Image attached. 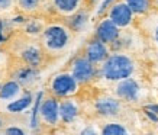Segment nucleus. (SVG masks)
Listing matches in <instances>:
<instances>
[{"mask_svg":"<svg viewBox=\"0 0 158 135\" xmlns=\"http://www.w3.org/2000/svg\"><path fill=\"white\" fill-rule=\"evenodd\" d=\"M74 32L73 28L64 22H47L42 34L39 36V42L44 51L49 57H58L65 53L73 44Z\"/></svg>","mask_w":158,"mask_h":135,"instance_id":"obj_1","label":"nucleus"},{"mask_svg":"<svg viewBox=\"0 0 158 135\" xmlns=\"http://www.w3.org/2000/svg\"><path fill=\"white\" fill-rule=\"evenodd\" d=\"M138 70V64L129 53L112 51L110 55L99 65L97 77L109 83H116L123 78L132 77Z\"/></svg>","mask_w":158,"mask_h":135,"instance_id":"obj_2","label":"nucleus"},{"mask_svg":"<svg viewBox=\"0 0 158 135\" xmlns=\"http://www.w3.org/2000/svg\"><path fill=\"white\" fill-rule=\"evenodd\" d=\"M112 93L126 105H141L147 99L148 90L139 78L132 76L113 83Z\"/></svg>","mask_w":158,"mask_h":135,"instance_id":"obj_3","label":"nucleus"},{"mask_svg":"<svg viewBox=\"0 0 158 135\" xmlns=\"http://www.w3.org/2000/svg\"><path fill=\"white\" fill-rule=\"evenodd\" d=\"M15 55L20 60L23 67H29L35 70V68L41 67V64L44 63V58H45L47 54L44 51L39 39L26 36L15 48Z\"/></svg>","mask_w":158,"mask_h":135,"instance_id":"obj_4","label":"nucleus"},{"mask_svg":"<svg viewBox=\"0 0 158 135\" xmlns=\"http://www.w3.org/2000/svg\"><path fill=\"white\" fill-rule=\"evenodd\" d=\"M80 83L77 82V78L68 71H60L55 73L48 82V93L58 99L64 97H73L76 96L80 90Z\"/></svg>","mask_w":158,"mask_h":135,"instance_id":"obj_5","label":"nucleus"},{"mask_svg":"<svg viewBox=\"0 0 158 135\" xmlns=\"http://www.w3.org/2000/svg\"><path fill=\"white\" fill-rule=\"evenodd\" d=\"M38 116L41 124L48 128H54L61 124L60 118V99L48 93L41 100V105L38 108Z\"/></svg>","mask_w":158,"mask_h":135,"instance_id":"obj_6","label":"nucleus"},{"mask_svg":"<svg viewBox=\"0 0 158 135\" xmlns=\"http://www.w3.org/2000/svg\"><path fill=\"white\" fill-rule=\"evenodd\" d=\"M68 71L77 78V82L80 83V84H87V83L93 82L97 77L99 67H97L96 64L91 63L84 54H81V55H77L70 63Z\"/></svg>","mask_w":158,"mask_h":135,"instance_id":"obj_7","label":"nucleus"},{"mask_svg":"<svg viewBox=\"0 0 158 135\" xmlns=\"http://www.w3.org/2000/svg\"><path fill=\"white\" fill-rule=\"evenodd\" d=\"M125 105L126 103H123L119 97H116L112 93V95H105V96L97 97L94 102V109H96L97 115L102 118L115 119L122 113Z\"/></svg>","mask_w":158,"mask_h":135,"instance_id":"obj_8","label":"nucleus"},{"mask_svg":"<svg viewBox=\"0 0 158 135\" xmlns=\"http://www.w3.org/2000/svg\"><path fill=\"white\" fill-rule=\"evenodd\" d=\"M106 16L113 20L120 29H128L134 25L136 15L134 13V10L131 9L129 6L126 5L125 0H119V2H115L113 5H110Z\"/></svg>","mask_w":158,"mask_h":135,"instance_id":"obj_9","label":"nucleus"},{"mask_svg":"<svg viewBox=\"0 0 158 135\" xmlns=\"http://www.w3.org/2000/svg\"><path fill=\"white\" fill-rule=\"evenodd\" d=\"M110 53H112L110 45L105 44L103 41L96 38V36H93L90 41H87L86 47L83 49V54H84L93 64H96L97 67L105 61L106 58L109 57Z\"/></svg>","mask_w":158,"mask_h":135,"instance_id":"obj_10","label":"nucleus"},{"mask_svg":"<svg viewBox=\"0 0 158 135\" xmlns=\"http://www.w3.org/2000/svg\"><path fill=\"white\" fill-rule=\"evenodd\" d=\"M120 34H122V29L107 16L99 20L96 25V29H94V36L103 41L105 44H107V45H110V47L119 39Z\"/></svg>","mask_w":158,"mask_h":135,"instance_id":"obj_11","label":"nucleus"},{"mask_svg":"<svg viewBox=\"0 0 158 135\" xmlns=\"http://www.w3.org/2000/svg\"><path fill=\"white\" fill-rule=\"evenodd\" d=\"M25 96V87L18 78H9L0 86V102L15 103Z\"/></svg>","mask_w":158,"mask_h":135,"instance_id":"obj_12","label":"nucleus"},{"mask_svg":"<svg viewBox=\"0 0 158 135\" xmlns=\"http://www.w3.org/2000/svg\"><path fill=\"white\" fill-rule=\"evenodd\" d=\"M80 112H81V108H80V103L77 102L76 96L60 99V118H61V124H64V125L74 124L78 119Z\"/></svg>","mask_w":158,"mask_h":135,"instance_id":"obj_13","label":"nucleus"},{"mask_svg":"<svg viewBox=\"0 0 158 135\" xmlns=\"http://www.w3.org/2000/svg\"><path fill=\"white\" fill-rule=\"evenodd\" d=\"M141 26L144 29L145 35L148 36V39L158 48V9H151L147 15L142 16V22Z\"/></svg>","mask_w":158,"mask_h":135,"instance_id":"obj_14","label":"nucleus"},{"mask_svg":"<svg viewBox=\"0 0 158 135\" xmlns=\"http://www.w3.org/2000/svg\"><path fill=\"white\" fill-rule=\"evenodd\" d=\"M51 7L55 10V13L62 18H73L78 13L83 7L84 0H49Z\"/></svg>","mask_w":158,"mask_h":135,"instance_id":"obj_15","label":"nucleus"},{"mask_svg":"<svg viewBox=\"0 0 158 135\" xmlns=\"http://www.w3.org/2000/svg\"><path fill=\"white\" fill-rule=\"evenodd\" d=\"M129 132L131 131L128 126L118 121L106 122L100 128V134H103V135H126V134H129Z\"/></svg>","mask_w":158,"mask_h":135,"instance_id":"obj_16","label":"nucleus"},{"mask_svg":"<svg viewBox=\"0 0 158 135\" xmlns=\"http://www.w3.org/2000/svg\"><path fill=\"white\" fill-rule=\"evenodd\" d=\"M45 0H16V9L25 15L38 13Z\"/></svg>","mask_w":158,"mask_h":135,"instance_id":"obj_17","label":"nucleus"},{"mask_svg":"<svg viewBox=\"0 0 158 135\" xmlns=\"http://www.w3.org/2000/svg\"><path fill=\"white\" fill-rule=\"evenodd\" d=\"M45 25H47V22H41V20H36V19H29L28 22H26V25L23 26L25 36L39 39L44 28H45Z\"/></svg>","mask_w":158,"mask_h":135,"instance_id":"obj_18","label":"nucleus"},{"mask_svg":"<svg viewBox=\"0 0 158 135\" xmlns=\"http://www.w3.org/2000/svg\"><path fill=\"white\" fill-rule=\"evenodd\" d=\"M136 16H144L152 9V0H125Z\"/></svg>","mask_w":158,"mask_h":135,"instance_id":"obj_19","label":"nucleus"},{"mask_svg":"<svg viewBox=\"0 0 158 135\" xmlns=\"http://www.w3.org/2000/svg\"><path fill=\"white\" fill-rule=\"evenodd\" d=\"M16 9V0H0V15L10 13Z\"/></svg>","mask_w":158,"mask_h":135,"instance_id":"obj_20","label":"nucleus"},{"mask_svg":"<svg viewBox=\"0 0 158 135\" xmlns=\"http://www.w3.org/2000/svg\"><path fill=\"white\" fill-rule=\"evenodd\" d=\"M2 132H5V134H16V135H23L25 134V129L22 128H16V126H5Z\"/></svg>","mask_w":158,"mask_h":135,"instance_id":"obj_21","label":"nucleus"},{"mask_svg":"<svg viewBox=\"0 0 158 135\" xmlns=\"http://www.w3.org/2000/svg\"><path fill=\"white\" fill-rule=\"evenodd\" d=\"M5 125H6V124H5V118H3V116L0 115V131H2L3 128H5Z\"/></svg>","mask_w":158,"mask_h":135,"instance_id":"obj_22","label":"nucleus"},{"mask_svg":"<svg viewBox=\"0 0 158 135\" xmlns=\"http://www.w3.org/2000/svg\"><path fill=\"white\" fill-rule=\"evenodd\" d=\"M152 3H154V6L158 9V0H152Z\"/></svg>","mask_w":158,"mask_h":135,"instance_id":"obj_23","label":"nucleus"}]
</instances>
